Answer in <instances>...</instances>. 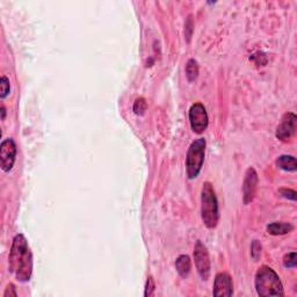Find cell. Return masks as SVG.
<instances>
[{
    "label": "cell",
    "mask_w": 297,
    "mask_h": 297,
    "mask_svg": "<svg viewBox=\"0 0 297 297\" xmlns=\"http://www.w3.org/2000/svg\"><path fill=\"white\" fill-rule=\"evenodd\" d=\"M10 272L19 282H28L33 273V255L28 242L21 233L14 237L8 257Z\"/></svg>",
    "instance_id": "6da1fadb"
},
{
    "label": "cell",
    "mask_w": 297,
    "mask_h": 297,
    "mask_svg": "<svg viewBox=\"0 0 297 297\" xmlns=\"http://www.w3.org/2000/svg\"><path fill=\"white\" fill-rule=\"evenodd\" d=\"M255 290L263 297H281L284 295L283 286L274 269L268 266H261L255 273Z\"/></svg>",
    "instance_id": "7a4b0ae2"
},
{
    "label": "cell",
    "mask_w": 297,
    "mask_h": 297,
    "mask_svg": "<svg viewBox=\"0 0 297 297\" xmlns=\"http://www.w3.org/2000/svg\"><path fill=\"white\" fill-rule=\"evenodd\" d=\"M201 216L208 229L217 227L219 214L216 193L210 182H204L201 192Z\"/></svg>",
    "instance_id": "3957f363"
},
{
    "label": "cell",
    "mask_w": 297,
    "mask_h": 297,
    "mask_svg": "<svg viewBox=\"0 0 297 297\" xmlns=\"http://www.w3.org/2000/svg\"><path fill=\"white\" fill-rule=\"evenodd\" d=\"M207 142L204 138H198L191 144L188 148L186 158L187 177L189 180L195 179L200 174L202 166L204 163V153H206Z\"/></svg>",
    "instance_id": "277c9868"
},
{
    "label": "cell",
    "mask_w": 297,
    "mask_h": 297,
    "mask_svg": "<svg viewBox=\"0 0 297 297\" xmlns=\"http://www.w3.org/2000/svg\"><path fill=\"white\" fill-rule=\"evenodd\" d=\"M194 260L198 275L202 280L207 281L210 276V259L208 249L201 240H198L194 248Z\"/></svg>",
    "instance_id": "5b68a950"
},
{
    "label": "cell",
    "mask_w": 297,
    "mask_h": 297,
    "mask_svg": "<svg viewBox=\"0 0 297 297\" xmlns=\"http://www.w3.org/2000/svg\"><path fill=\"white\" fill-rule=\"evenodd\" d=\"M189 122L191 128L195 133H202L208 128L209 118L206 108L202 103H194L189 109Z\"/></svg>",
    "instance_id": "8992f818"
},
{
    "label": "cell",
    "mask_w": 297,
    "mask_h": 297,
    "mask_svg": "<svg viewBox=\"0 0 297 297\" xmlns=\"http://www.w3.org/2000/svg\"><path fill=\"white\" fill-rule=\"evenodd\" d=\"M16 157V144L12 138H6L0 144V165L4 172L13 168Z\"/></svg>",
    "instance_id": "52a82bcc"
},
{
    "label": "cell",
    "mask_w": 297,
    "mask_h": 297,
    "mask_svg": "<svg viewBox=\"0 0 297 297\" xmlns=\"http://www.w3.org/2000/svg\"><path fill=\"white\" fill-rule=\"evenodd\" d=\"M297 127V117L294 113H286L280 124L276 128V138L282 142H288L295 135Z\"/></svg>",
    "instance_id": "ba28073f"
},
{
    "label": "cell",
    "mask_w": 297,
    "mask_h": 297,
    "mask_svg": "<svg viewBox=\"0 0 297 297\" xmlns=\"http://www.w3.org/2000/svg\"><path fill=\"white\" fill-rule=\"evenodd\" d=\"M233 294L232 279L228 273H218L214 282L213 295L216 297H229Z\"/></svg>",
    "instance_id": "9c48e42d"
},
{
    "label": "cell",
    "mask_w": 297,
    "mask_h": 297,
    "mask_svg": "<svg viewBox=\"0 0 297 297\" xmlns=\"http://www.w3.org/2000/svg\"><path fill=\"white\" fill-rule=\"evenodd\" d=\"M258 186V174L253 167H248L245 173L244 183H243V198L244 203L248 204L253 201Z\"/></svg>",
    "instance_id": "30bf717a"
},
{
    "label": "cell",
    "mask_w": 297,
    "mask_h": 297,
    "mask_svg": "<svg viewBox=\"0 0 297 297\" xmlns=\"http://www.w3.org/2000/svg\"><path fill=\"white\" fill-rule=\"evenodd\" d=\"M294 227L290 223L286 222H273L267 225V232L272 236H281V234H287L292 232Z\"/></svg>",
    "instance_id": "8fae6325"
},
{
    "label": "cell",
    "mask_w": 297,
    "mask_h": 297,
    "mask_svg": "<svg viewBox=\"0 0 297 297\" xmlns=\"http://www.w3.org/2000/svg\"><path fill=\"white\" fill-rule=\"evenodd\" d=\"M276 165L281 170L287 172H296L297 170V163L296 158L294 156H289V154H283L276 159Z\"/></svg>",
    "instance_id": "7c38bea8"
},
{
    "label": "cell",
    "mask_w": 297,
    "mask_h": 297,
    "mask_svg": "<svg viewBox=\"0 0 297 297\" xmlns=\"http://www.w3.org/2000/svg\"><path fill=\"white\" fill-rule=\"evenodd\" d=\"M191 259H189L188 255H180L178 258L177 261H175V268H177V272L179 273V275L181 278L186 279L187 276L189 275V272H191Z\"/></svg>",
    "instance_id": "4fadbf2b"
},
{
    "label": "cell",
    "mask_w": 297,
    "mask_h": 297,
    "mask_svg": "<svg viewBox=\"0 0 297 297\" xmlns=\"http://www.w3.org/2000/svg\"><path fill=\"white\" fill-rule=\"evenodd\" d=\"M186 76L188 82H194L198 76V64L195 59H189L186 64Z\"/></svg>",
    "instance_id": "5bb4252c"
},
{
    "label": "cell",
    "mask_w": 297,
    "mask_h": 297,
    "mask_svg": "<svg viewBox=\"0 0 297 297\" xmlns=\"http://www.w3.org/2000/svg\"><path fill=\"white\" fill-rule=\"evenodd\" d=\"M283 266L286 267V268H295V267L297 266L296 252H290V253L284 255Z\"/></svg>",
    "instance_id": "9a60e30c"
},
{
    "label": "cell",
    "mask_w": 297,
    "mask_h": 297,
    "mask_svg": "<svg viewBox=\"0 0 297 297\" xmlns=\"http://www.w3.org/2000/svg\"><path fill=\"white\" fill-rule=\"evenodd\" d=\"M11 91V85H10V80L6 78L5 76L1 77V79H0V98L1 99H5L6 97L10 94Z\"/></svg>",
    "instance_id": "2e32d148"
},
{
    "label": "cell",
    "mask_w": 297,
    "mask_h": 297,
    "mask_svg": "<svg viewBox=\"0 0 297 297\" xmlns=\"http://www.w3.org/2000/svg\"><path fill=\"white\" fill-rule=\"evenodd\" d=\"M148 105H147V101L143 98H139L135 101V103H133V112H135L136 115H143L145 112H147Z\"/></svg>",
    "instance_id": "e0dca14e"
},
{
    "label": "cell",
    "mask_w": 297,
    "mask_h": 297,
    "mask_svg": "<svg viewBox=\"0 0 297 297\" xmlns=\"http://www.w3.org/2000/svg\"><path fill=\"white\" fill-rule=\"evenodd\" d=\"M261 249H263V246H261L259 240H253L251 245V257L254 261H257L260 258Z\"/></svg>",
    "instance_id": "ac0fdd59"
},
{
    "label": "cell",
    "mask_w": 297,
    "mask_h": 297,
    "mask_svg": "<svg viewBox=\"0 0 297 297\" xmlns=\"http://www.w3.org/2000/svg\"><path fill=\"white\" fill-rule=\"evenodd\" d=\"M154 289H156V284H154L153 278H152V276H148V281H147V284H145V293H144V296H145V297L153 296Z\"/></svg>",
    "instance_id": "d6986e66"
},
{
    "label": "cell",
    "mask_w": 297,
    "mask_h": 297,
    "mask_svg": "<svg viewBox=\"0 0 297 297\" xmlns=\"http://www.w3.org/2000/svg\"><path fill=\"white\" fill-rule=\"evenodd\" d=\"M280 194L283 198H288V200L296 201V192L293 191V189H287V188H282L280 189Z\"/></svg>",
    "instance_id": "ffe728a7"
},
{
    "label": "cell",
    "mask_w": 297,
    "mask_h": 297,
    "mask_svg": "<svg viewBox=\"0 0 297 297\" xmlns=\"http://www.w3.org/2000/svg\"><path fill=\"white\" fill-rule=\"evenodd\" d=\"M4 297H16L17 296V293L16 290V287H14V284H8L7 288L5 289L4 292V295H2Z\"/></svg>",
    "instance_id": "44dd1931"
},
{
    "label": "cell",
    "mask_w": 297,
    "mask_h": 297,
    "mask_svg": "<svg viewBox=\"0 0 297 297\" xmlns=\"http://www.w3.org/2000/svg\"><path fill=\"white\" fill-rule=\"evenodd\" d=\"M5 115H6V109H5V107L2 106V107H1V120H4V118H5Z\"/></svg>",
    "instance_id": "7402d4cb"
}]
</instances>
